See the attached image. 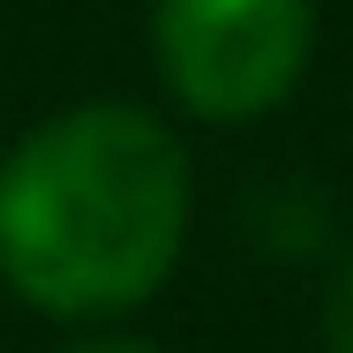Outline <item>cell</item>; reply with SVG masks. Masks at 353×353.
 I'll use <instances>...</instances> for the list:
<instances>
[{"label": "cell", "instance_id": "1", "mask_svg": "<svg viewBox=\"0 0 353 353\" xmlns=\"http://www.w3.org/2000/svg\"><path fill=\"white\" fill-rule=\"evenodd\" d=\"M188 233V158L143 105H75L0 165V271L53 316L128 308Z\"/></svg>", "mask_w": 353, "mask_h": 353}, {"label": "cell", "instance_id": "2", "mask_svg": "<svg viewBox=\"0 0 353 353\" xmlns=\"http://www.w3.org/2000/svg\"><path fill=\"white\" fill-rule=\"evenodd\" d=\"M308 0H158V68L203 121H248L279 105L308 68Z\"/></svg>", "mask_w": 353, "mask_h": 353}, {"label": "cell", "instance_id": "3", "mask_svg": "<svg viewBox=\"0 0 353 353\" xmlns=\"http://www.w3.org/2000/svg\"><path fill=\"white\" fill-rule=\"evenodd\" d=\"M331 353H353V263L339 271V285H331Z\"/></svg>", "mask_w": 353, "mask_h": 353}, {"label": "cell", "instance_id": "4", "mask_svg": "<svg viewBox=\"0 0 353 353\" xmlns=\"http://www.w3.org/2000/svg\"><path fill=\"white\" fill-rule=\"evenodd\" d=\"M75 353H158V346H136V339H105V346H75Z\"/></svg>", "mask_w": 353, "mask_h": 353}]
</instances>
